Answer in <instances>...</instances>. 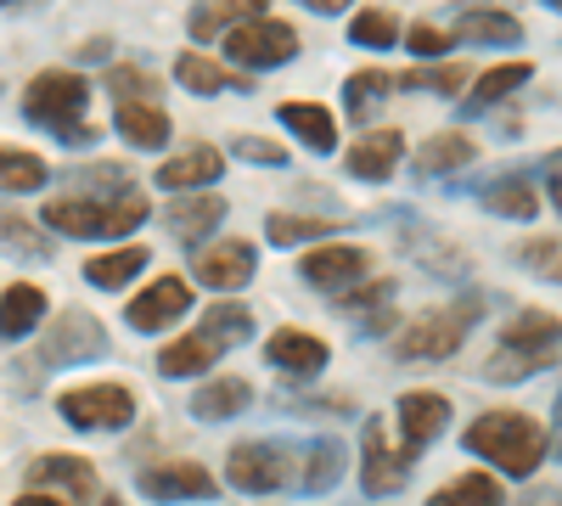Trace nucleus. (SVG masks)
Masks as SVG:
<instances>
[{"instance_id":"dca6fc26","label":"nucleus","mask_w":562,"mask_h":506,"mask_svg":"<svg viewBox=\"0 0 562 506\" xmlns=\"http://www.w3.org/2000/svg\"><path fill=\"white\" fill-rule=\"evenodd\" d=\"M265 360L276 366L281 378L310 383V378H321V372H326L333 349H326L315 333H304V327H281V333H270V338H265Z\"/></svg>"},{"instance_id":"864d4df0","label":"nucleus","mask_w":562,"mask_h":506,"mask_svg":"<svg viewBox=\"0 0 562 506\" xmlns=\"http://www.w3.org/2000/svg\"><path fill=\"white\" fill-rule=\"evenodd\" d=\"M12 506H68V501H57V495H40V490H29V495H18Z\"/></svg>"},{"instance_id":"f8f14e48","label":"nucleus","mask_w":562,"mask_h":506,"mask_svg":"<svg viewBox=\"0 0 562 506\" xmlns=\"http://www.w3.org/2000/svg\"><path fill=\"white\" fill-rule=\"evenodd\" d=\"M445 428H450V400L439 394V389H411V394H400V450L416 456L428 450V445H439L445 439Z\"/></svg>"},{"instance_id":"f704fd0d","label":"nucleus","mask_w":562,"mask_h":506,"mask_svg":"<svg viewBox=\"0 0 562 506\" xmlns=\"http://www.w3.org/2000/svg\"><path fill=\"white\" fill-rule=\"evenodd\" d=\"M456 40H467V45H518L524 23L512 12H461L456 18Z\"/></svg>"},{"instance_id":"f3484780","label":"nucleus","mask_w":562,"mask_h":506,"mask_svg":"<svg viewBox=\"0 0 562 506\" xmlns=\"http://www.w3.org/2000/svg\"><path fill=\"white\" fill-rule=\"evenodd\" d=\"M158 220H164V232H169L180 248H203V237H214L220 220H225V198H220V192H186V198H175Z\"/></svg>"},{"instance_id":"e433bc0d","label":"nucleus","mask_w":562,"mask_h":506,"mask_svg":"<svg viewBox=\"0 0 562 506\" xmlns=\"http://www.w3.org/2000/svg\"><path fill=\"white\" fill-rule=\"evenodd\" d=\"M461 85H473V74L461 63H422L394 79V90H428V97H450V102H461Z\"/></svg>"},{"instance_id":"a878e982","label":"nucleus","mask_w":562,"mask_h":506,"mask_svg":"<svg viewBox=\"0 0 562 506\" xmlns=\"http://www.w3.org/2000/svg\"><path fill=\"white\" fill-rule=\"evenodd\" d=\"M276 119L288 124V130L299 135V142H304L315 158H333V153H338V119L326 113L321 102H281V108H276Z\"/></svg>"},{"instance_id":"6e6552de","label":"nucleus","mask_w":562,"mask_h":506,"mask_svg":"<svg viewBox=\"0 0 562 506\" xmlns=\"http://www.w3.org/2000/svg\"><path fill=\"white\" fill-rule=\"evenodd\" d=\"M299 276H304L315 293L344 299V293H355L360 282H371V254L355 248V243H321V248H310V254L299 259Z\"/></svg>"},{"instance_id":"c85d7f7f","label":"nucleus","mask_w":562,"mask_h":506,"mask_svg":"<svg viewBox=\"0 0 562 506\" xmlns=\"http://www.w3.org/2000/svg\"><path fill=\"white\" fill-rule=\"evenodd\" d=\"M479 209L484 214H495V220H535L540 214V192L529 187L524 175H501V180H490V187H479Z\"/></svg>"},{"instance_id":"a18cd8bd","label":"nucleus","mask_w":562,"mask_h":506,"mask_svg":"<svg viewBox=\"0 0 562 506\" xmlns=\"http://www.w3.org/2000/svg\"><path fill=\"white\" fill-rule=\"evenodd\" d=\"M400 45H405L411 57H422V63H434V57H445V52H450L456 40H450L445 29H434V23H416V29H411V34H405Z\"/></svg>"},{"instance_id":"603ef678","label":"nucleus","mask_w":562,"mask_h":506,"mask_svg":"<svg viewBox=\"0 0 562 506\" xmlns=\"http://www.w3.org/2000/svg\"><path fill=\"white\" fill-rule=\"evenodd\" d=\"M557 456H562V394H557V405H551V439H546Z\"/></svg>"},{"instance_id":"79ce46f5","label":"nucleus","mask_w":562,"mask_h":506,"mask_svg":"<svg viewBox=\"0 0 562 506\" xmlns=\"http://www.w3.org/2000/svg\"><path fill=\"white\" fill-rule=\"evenodd\" d=\"M349 45H360V52H389V45H400V18L389 7H366L349 18Z\"/></svg>"},{"instance_id":"c03bdc74","label":"nucleus","mask_w":562,"mask_h":506,"mask_svg":"<svg viewBox=\"0 0 562 506\" xmlns=\"http://www.w3.org/2000/svg\"><path fill=\"white\" fill-rule=\"evenodd\" d=\"M108 90H113V102H158L153 74L135 68V63H113L108 68Z\"/></svg>"},{"instance_id":"6e6d98bb","label":"nucleus","mask_w":562,"mask_h":506,"mask_svg":"<svg viewBox=\"0 0 562 506\" xmlns=\"http://www.w3.org/2000/svg\"><path fill=\"white\" fill-rule=\"evenodd\" d=\"M97 506H124V501L119 495H97Z\"/></svg>"},{"instance_id":"a19ab883","label":"nucleus","mask_w":562,"mask_h":506,"mask_svg":"<svg viewBox=\"0 0 562 506\" xmlns=\"http://www.w3.org/2000/svg\"><path fill=\"white\" fill-rule=\"evenodd\" d=\"M203 333L220 344V349H243L254 338V310L248 304H209L203 310Z\"/></svg>"},{"instance_id":"473e14b6","label":"nucleus","mask_w":562,"mask_h":506,"mask_svg":"<svg viewBox=\"0 0 562 506\" xmlns=\"http://www.w3.org/2000/svg\"><path fill=\"white\" fill-rule=\"evenodd\" d=\"M473 158H479L473 135L439 130V135H428V142H422V153H416V175H456V169H467Z\"/></svg>"},{"instance_id":"aec40b11","label":"nucleus","mask_w":562,"mask_h":506,"mask_svg":"<svg viewBox=\"0 0 562 506\" xmlns=\"http://www.w3.org/2000/svg\"><path fill=\"white\" fill-rule=\"evenodd\" d=\"M400 158H405V135L383 124V130H366L360 142L349 147L344 169H349L355 180H371V187H378V180H389V175L400 169Z\"/></svg>"},{"instance_id":"c756f323","label":"nucleus","mask_w":562,"mask_h":506,"mask_svg":"<svg viewBox=\"0 0 562 506\" xmlns=\"http://www.w3.org/2000/svg\"><path fill=\"white\" fill-rule=\"evenodd\" d=\"M344 225H360V220H326V214H270L265 220V237L276 248H304V243H326V237H338Z\"/></svg>"},{"instance_id":"7ed1b4c3","label":"nucleus","mask_w":562,"mask_h":506,"mask_svg":"<svg viewBox=\"0 0 562 506\" xmlns=\"http://www.w3.org/2000/svg\"><path fill=\"white\" fill-rule=\"evenodd\" d=\"M461 445L473 450V456H484L490 468L512 473V479H529L546 456H551L546 428H540L535 417H524V411H484V417L467 423Z\"/></svg>"},{"instance_id":"4468645a","label":"nucleus","mask_w":562,"mask_h":506,"mask_svg":"<svg viewBox=\"0 0 562 506\" xmlns=\"http://www.w3.org/2000/svg\"><path fill=\"white\" fill-rule=\"evenodd\" d=\"M198 282L214 288V293H237L254 282V270H259V248L248 237H225V243H209L198 248Z\"/></svg>"},{"instance_id":"5fc2aeb1","label":"nucleus","mask_w":562,"mask_h":506,"mask_svg":"<svg viewBox=\"0 0 562 506\" xmlns=\"http://www.w3.org/2000/svg\"><path fill=\"white\" fill-rule=\"evenodd\" d=\"M524 506H562V490H540V495H529Z\"/></svg>"},{"instance_id":"2f4dec72","label":"nucleus","mask_w":562,"mask_h":506,"mask_svg":"<svg viewBox=\"0 0 562 506\" xmlns=\"http://www.w3.org/2000/svg\"><path fill=\"white\" fill-rule=\"evenodd\" d=\"M394 97V79L383 74V68H355L349 79H344V113L355 119V124H371L383 113V102Z\"/></svg>"},{"instance_id":"412c9836","label":"nucleus","mask_w":562,"mask_h":506,"mask_svg":"<svg viewBox=\"0 0 562 506\" xmlns=\"http://www.w3.org/2000/svg\"><path fill=\"white\" fill-rule=\"evenodd\" d=\"M344 439H310L299 445V479H293V495H326V490H338L344 479Z\"/></svg>"},{"instance_id":"39448f33","label":"nucleus","mask_w":562,"mask_h":506,"mask_svg":"<svg viewBox=\"0 0 562 506\" xmlns=\"http://www.w3.org/2000/svg\"><path fill=\"white\" fill-rule=\"evenodd\" d=\"M225 479L243 495H281L299 479V450L288 439H243L225 456Z\"/></svg>"},{"instance_id":"f257e3e1","label":"nucleus","mask_w":562,"mask_h":506,"mask_svg":"<svg viewBox=\"0 0 562 506\" xmlns=\"http://www.w3.org/2000/svg\"><path fill=\"white\" fill-rule=\"evenodd\" d=\"M153 220V203L140 198L135 187L130 192H102V198H52L40 214L45 232H57V237H74V243H113V237H130L140 232V225Z\"/></svg>"},{"instance_id":"1a4fd4ad","label":"nucleus","mask_w":562,"mask_h":506,"mask_svg":"<svg viewBox=\"0 0 562 506\" xmlns=\"http://www.w3.org/2000/svg\"><path fill=\"white\" fill-rule=\"evenodd\" d=\"M411 479V456L400 445H389L383 417H366L360 423V490L366 495H400Z\"/></svg>"},{"instance_id":"7c9ffc66","label":"nucleus","mask_w":562,"mask_h":506,"mask_svg":"<svg viewBox=\"0 0 562 506\" xmlns=\"http://www.w3.org/2000/svg\"><path fill=\"white\" fill-rule=\"evenodd\" d=\"M220 355H225V349L198 327V333H186V338H175V344L158 349V372H164V378H203Z\"/></svg>"},{"instance_id":"4d7b16f0","label":"nucleus","mask_w":562,"mask_h":506,"mask_svg":"<svg viewBox=\"0 0 562 506\" xmlns=\"http://www.w3.org/2000/svg\"><path fill=\"white\" fill-rule=\"evenodd\" d=\"M540 7H546V12H557V18H562V0H540Z\"/></svg>"},{"instance_id":"0eeeda50","label":"nucleus","mask_w":562,"mask_h":506,"mask_svg":"<svg viewBox=\"0 0 562 506\" xmlns=\"http://www.w3.org/2000/svg\"><path fill=\"white\" fill-rule=\"evenodd\" d=\"M225 57L248 68V74H265V68H288L299 57V29L293 23H276V18H254V23H237L225 40Z\"/></svg>"},{"instance_id":"58836bf2","label":"nucleus","mask_w":562,"mask_h":506,"mask_svg":"<svg viewBox=\"0 0 562 506\" xmlns=\"http://www.w3.org/2000/svg\"><path fill=\"white\" fill-rule=\"evenodd\" d=\"M546 366H557V355H524V349H495L484 366H479V378L484 383H529V378H540Z\"/></svg>"},{"instance_id":"2eb2a0df","label":"nucleus","mask_w":562,"mask_h":506,"mask_svg":"<svg viewBox=\"0 0 562 506\" xmlns=\"http://www.w3.org/2000/svg\"><path fill=\"white\" fill-rule=\"evenodd\" d=\"M29 484H34L40 495H52V490H57V501H63V495H68V501H97V495H102L97 468H90L85 456H68V450L34 456V462H29Z\"/></svg>"},{"instance_id":"bb28decb","label":"nucleus","mask_w":562,"mask_h":506,"mask_svg":"<svg viewBox=\"0 0 562 506\" xmlns=\"http://www.w3.org/2000/svg\"><path fill=\"white\" fill-rule=\"evenodd\" d=\"M501 349H524V355H557L562 349V321L551 310H518L501 327Z\"/></svg>"},{"instance_id":"72a5a7b5","label":"nucleus","mask_w":562,"mask_h":506,"mask_svg":"<svg viewBox=\"0 0 562 506\" xmlns=\"http://www.w3.org/2000/svg\"><path fill=\"white\" fill-rule=\"evenodd\" d=\"M140 270H147V248H113V254L85 259V282L102 288V293H119V288L135 282Z\"/></svg>"},{"instance_id":"ea45409f","label":"nucleus","mask_w":562,"mask_h":506,"mask_svg":"<svg viewBox=\"0 0 562 506\" xmlns=\"http://www.w3.org/2000/svg\"><path fill=\"white\" fill-rule=\"evenodd\" d=\"M428 506H506V490H501L490 473H461V479H450L445 490H434Z\"/></svg>"},{"instance_id":"b1692460","label":"nucleus","mask_w":562,"mask_h":506,"mask_svg":"<svg viewBox=\"0 0 562 506\" xmlns=\"http://www.w3.org/2000/svg\"><path fill=\"white\" fill-rule=\"evenodd\" d=\"M248 405H254V383L248 378H209L192 400H186V411H192L198 423H231V417H243Z\"/></svg>"},{"instance_id":"c9c22d12","label":"nucleus","mask_w":562,"mask_h":506,"mask_svg":"<svg viewBox=\"0 0 562 506\" xmlns=\"http://www.w3.org/2000/svg\"><path fill=\"white\" fill-rule=\"evenodd\" d=\"M0 248L23 254V259H52V232L18 209H0Z\"/></svg>"},{"instance_id":"9d476101","label":"nucleus","mask_w":562,"mask_h":506,"mask_svg":"<svg viewBox=\"0 0 562 506\" xmlns=\"http://www.w3.org/2000/svg\"><path fill=\"white\" fill-rule=\"evenodd\" d=\"M45 366H85V360H102L108 355V333L97 315L85 310H63L52 321V333H45Z\"/></svg>"},{"instance_id":"de8ad7c7","label":"nucleus","mask_w":562,"mask_h":506,"mask_svg":"<svg viewBox=\"0 0 562 506\" xmlns=\"http://www.w3.org/2000/svg\"><path fill=\"white\" fill-rule=\"evenodd\" d=\"M394 299V282H360L355 293H344L338 304H344V315H355V321H366L371 310H383Z\"/></svg>"},{"instance_id":"6ab92c4d","label":"nucleus","mask_w":562,"mask_h":506,"mask_svg":"<svg viewBox=\"0 0 562 506\" xmlns=\"http://www.w3.org/2000/svg\"><path fill=\"white\" fill-rule=\"evenodd\" d=\"M535 79V63H495V68H484L479 79H473V90H461V119H484L490 108H501L506 97H518V90Z\"/></svg>"},{"instance_id":"20e7f679","label":"nucleus","mask_w":562,"mask_h":506,"mask_svg":"<svg viewBox=\"0 0 562 506\" xmlns=\"http://www.w3.org/2000/svg\"><path fill=\"white\" fill-rule=\"evenodd\" d=\"M479 321H484L479 299H456L445 310H428V315L411 321V327L394 338V360H405V366H416V360H450V355H461L467 333H473Z\"/></svg>"},{"instance_id":"8fccbe9b","label":"nucleus","mask_w":562,"mask_h":506,"mask_svg":"<svg viewBox=\"0 0 562 506\" xmlns=\"http://www.w3.org/2000/svg\"><path fill=\"white\" fill-rule=\"evenodd\" d=\"M546 192H551V203H557V214H562V153L546 158Z\"/></svg>"},{"instance_id":"f03ea898","label":"nucleus","mask_w":562,"mask_h":506,"mask_svg":"<svg viewBox=\"0 0 562 506\" xmlns=\"http://www.w3.org/2000/svg\"><path fill=\"white\" fill-rule=\"evenodd\" d=\"M90 108V79L68 68H45L23 85V119L40 124L45 135H57L63 147H97V124L85 119Z\"/></svg>"},{"instance_id":"3c124183","label":"nucleus","mask_w":562,"mask_h":506,"mask_svg":"<svg viewBox=\"0 0 562 506\" xmlns=\"http://www.w3.org/2000/svg\"><path fill=\"white\" fill-rule=\"evenodd\" d=\"M299 7H310V12H321V18H338V12L355 7V0H299Z\"/></svg>"},{"instance_id":"5701e85b","label":"nucleus","mask_w":562,"mask_h":506,"mask_svg":"<svg viewBox=\"0 0 562 506\" xmlns=\"http://www.w3.org/2000/svg\"><path fill=\"white\" fill-rule=\"evenodd\" d=\"M265 7H270V0H192L186 29H192V40H225L237 23L265 18Z\"/></svg>"},{"instance_id":"49530a36","label":"nucleus","mask_w":562,"mask_h":506,"mask_svg":"<svg viewBox=\"0 0 562 506\" xmlns=\"http://www.w3.org/2000/svg\"><path fill=\"white\" fill-rule=\"evenodd\" d=\"M231 153H237L243 164H265V169H281V164H288V147H281V142H265V135H237V142H231Z\"/></svg>"},{"instance_id":"cd10ccee","label":"nucleus","mask_w":562,"mask_h":506,"mask_svg":"<svg viewBox=\"0 0 562 506\" xmlns=\"http://www.w3.org/2000/svg\"><path fill=\"white\" fill-rule=\"evenodd\" d=\"M175 79H180V90H192V97H225V90H254L243 74L220 68V63H214V57H203V52H180V57H175Z\"/></svg>"},{"instance_id":"9b49d317","label":"nucleus","mask_w":562,"mask_h":506,"mask_svg":"<svg viewBox=\"0 0 562 506\" xmlns=\"http://www.w3.org/2000/svg\"><path fill=\"white\" fill-rule=\"evenodd\" d=\"M140 495L158 501V506H180V501H214V473L203 462H186V456H175V462H153L140 468Z\"/></svg>"},{"instance_id":"13d9d810","label":"nucleus","mask_w":562,"mask_h":506,"mask_svg":"<svg viewBox=\"0 0 562 506\" xmlns=\"http://www.w3.org/2000/svg\"><path fill=\"white\" fill-rule=\"evenodd\" d=\"M0 7H12V0H0Z\"/></svg>"},{"instance_id":"a211bd4d","label":"nucleus","mask_w":562,"mask_h":506,"mask_svg":"<svg viewBox=\"0 0 562 506\" xmlns=\"http://www.w3.org/2000/svg\"><path fill=\"white\" fill-rule=\"evenodd\" d=\"M220 175H225L220 147L192 142L186 153H175V158H164V164H158V187H164V192H175V198H186V192H209Z\"/></svg>"},{"instance_id":"ddd939ff","label":"nucleus","mask_w":562,"mask_h":506,"mask_svg":"<svg viewBox=\"0 0 562 506\" xmlns=\"http://www.w3.org/2000/svg\"><path fill=\"white\" fill-rule=\"evenodd\" d=\"M186 310H192V288H186L180 276H158L153 288H140V293L130 299L124 321H130V333H140V338H153V333L175 327V321H180Z\"/></svg>"},{"instance_id":"393cba45","label":"nucleus","mask_w":562,"mask_h":506,"mask_svg":"<svg viewBox=\"0 0 562 506\" xmlns=\"http://www.w3.org/2000/svg\"><path fill=\"white\" fill-rule=\"evenodd\" d=\"M45 310H52L45 288H34V282H12L7 293H0V344H18V338L40 333Z\"/></svg>"},{"instance_id":"37998d69","label":"nucleus","mask_w":562,"mask_h":506,"mask_svg":"<svg viewBox=\"0 0 562 506\" xmlns=\"http://www.w3.org/2000/svg\"><path fill=\"white\" fill-rule=\"evenodd\" d=\"M135 180L124 164H90V169H74V198H102V192H130Z\"/></svg>"},{"instance_id":"4be33fe9","label":"nucleus","mask_w":562,"mask_h":506,"mask_svg":"<svg viewBox=\"0 0 562 506\" xmlns=\"http://www.w3.org/2000/svg\"><path fill=\"white\" fill-rule=\"evenodd\" d=\"M113 124H119L124 142H130V147H140V153L169 147V135H175V124H169L164 102H113Z\"/></svg>"},{"instance_id":"4c0bfd02","label":"nucleus","mask_w":562,"mask_h":506,"mask_svg":"<svg viewBox=\"0 0 562 506\" xmlns=\"http://www.w3.org/2000/svg\"><path fill=\"white\" fill-rule=\"evenodd\" d=\"M52 180V164L40 153H23V147H0V192H40Z\"/></svg>"},{"instance_id":"423d86ee","label":"nucleus","mask_w":562,"mask_h":506,"mask_svg":"<svg viewBox=\"0 0 562 506\" xmlns=\"http://www.w3.org/2000/svg\"><path fill=\"white\" fill-rule=\"evenodd\" d=\"M57 417L79 434H119L135 423V389L130 383H85L57 400Z\"/></svg>"},{"instance_id":"09e8293b","label":"nucleus","mask_w":562,"mask_h":506,"mask_svg":"<svg viewBox=\"0 0 562 506\" xmlns=\"http://www.w3.org/2000/svg\"><path fill=\"white\" fill-rule=\"evenodd\" d=\"M524 265H529L535 276H546V282H562V248H557V243H546V237L524 248Z\"/></svg>"}]
</instances>
